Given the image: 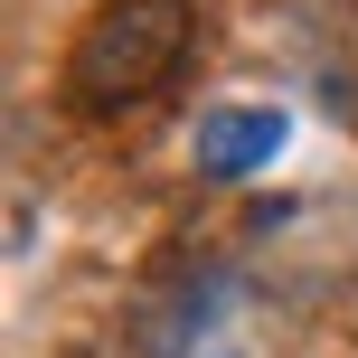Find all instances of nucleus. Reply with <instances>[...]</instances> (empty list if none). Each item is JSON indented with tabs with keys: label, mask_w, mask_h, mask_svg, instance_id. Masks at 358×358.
Segmentation results:
<instances>
[{
	"label": "nucleus",
	"mask_w": 358,
	"mask_h": 358,
	"mask_svg": "<svg viewBox=\"0 0 358 358\" xmlns=\"http://www.w3.org/2000/svg\"><path fill=\"white\" fill-rule=\"evenodd\" d=\"M189 38H198L189 0H104V10L76 29V48H66V104L94 113V123L151 104V94L189 66Z\"/></svg>",
	"instance_id": "1"
},
{
	"label": "nucleus",
	"mask_w": 358,
	"mask_h": 358,
	"mask_svg": "<svg viewBox=\"0 0 358 358\" xmlns=\"http://www.w3.org/2000/svg\"><path fill=\"white\" fill-rule=\"evenodd\" d=\"M273 151H283V113L273 104H217L208 123H198V170L208 179H245V170H264Z\"/></svg>",
	"instance_id": "2"
},
{
	"label": "nucleus",
	"mask_w": 358,
	"mask_h": 358,
	"mask_svg": "<svg viewBox=\"0 0 358 358\" xmlns=\"http://www.w3.org/2000/svg\"><path fill=\"white\" fill-rule=\"evenodd\" d=\"M198 358H255L245 340H208V349H198Z\"/></svg>",
	"instance_id": "3"
}]
</instances>
